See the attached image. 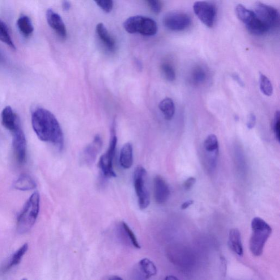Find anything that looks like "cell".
<instances>
[{
	"label": "cell",
	"mask_w": 280,
	"mask_h": 280,
	"mask_svg": "<svg viewBox=\"0 0 280 280\" xmlns=\"http://www.w3.org/2000/svg\"><path fill=\"white\" fill-rule=\"evenodd\" d=\"M103 146V141L99 135H97L93 142L85 148L82 154V160L87 164H91L94 162L97 154Z\"/></svg>",
	"instance_id": "obj_14"
},
{
	"label": "cell",
	"mask_w": 280,
	"mask_h": 280,
	"mask_svg": "<svg viewBox=\"0 0 280 280\" xmlns=\"http://www.w3.org/2000/svg\"><path fill=\"white\" fill-rule=\"evenodd\" d=\"M165 279H166V280H176L178 279L175 277H173V276H168V277H167L166 278H165Z\"/></svg>",
	"instance_id": "obj_38"
},
{
	"label": "cell",
	"mask_w": 280,
	"mask_h": 280,
	"mask_svg": "<svg viewBox=\"0 0 280 280\" xmlns=\"http://www.w3.org/2000/svg\"><path fill=\"white\" fill-rule=\"evenodd\" d=\"M229 245L233 251L237 255L243 256L244 251L240 232L237 229H232L231 230L229 235Z\"/></svg>",
	"instance_id": "obj_19"
},
{
	"label": "cell",
	"mask_w": 280,
	"mask_h": 280,
	"mask_svg": "<svg viewBox=\"0 0 280 280\" xmlns=\"http://www.w3.org/2000/svg\"><path fill=\"white\" fill-rule=\"evenodd\" d=\"M164 27L172 31H181L187 29L191 24L190 17L184 12H171L164 16Z\"/></svg>",
	"instance_id": "obj_8"
},
{
	"label": "cell",
	"mask_w": 280,
	"mask_h": 280,
	"mask_svg": "<svg viewBox=\"0 0 280 280\" xmlns=\"http://www.w3.org/2000/svg\"><path fill=\"white\" fill-rule=\"evenodd\" d=\"M196 179L194 177H189L187 180L184 184V188L186 190H189L196 183Z\"/></svg>",
	"instance_id": "obj_34"
},
{
	"label": "cell",
	"mask_w": 280,
	"mask_h": 280,
	"mask_svg": "<svg viewBox=\"0 0 280 280\" xmlns=\"http://www.w3.org/2000/svg\"><path fill=\"white\" fill-rule=\"evenodd\" d=\"M117 143L115 128L113 125L111 129V137L110 139L109 149L100 157L99 167L104 175L107 177H115L116 174L113 168V160L115 155Z\"/></svg>",
	"instance_id": "obj_7"
},
{
	"label": "cell",
	"mask_w": 280,
	"mask_h": 280,
	"mask_svg": "<svg viewBox=\"0 0 280 280\" xmlns=\"http://www.w3.org/2000/svg\"><path fill=\"white\" fill-rule=\"evenodd\" d=\"M146 1L151 10L155 14H158L162 10V5L160 0H146Z\"/></svg>",
	"instance_id": "obj_32"
},
{
	"label": "cell",
	"mask_w": 280,
	"mask_h": 280,
	"mask_svg": "<svg viewBox=\"0 0 280 280\" xmlns=\"http://www.w3.org/2000/svg\"><path fill=\"white\" fill-rule=\"evenodd\" d=\"M28 249V244H25L22 247L17 250L11 257L9 264H8L6 266V270H9L13 268V267L18 265L21 261H22V258L25 255V253L27 252Z\"/></svg>",
	"instance_id": "obj_26"
},
{
	"label": "cell",
	"mask_w": 280,
	"mask_h": 280,
	"mask_svg": "<svg viewBox=\"0 0 280 280\" xmlns=\"http://www.w3.org/2000/svg\"><path fill=\"white\" fill-rule=\"evenodd\" d=\"M97 35L98 36L101 43L109 52H115L116 49V43L115 40L110 35L108 30L103 23L97 25L96 28Z\"/></svg>",
	"instance_id": "obj_15"
},
{
	"label": "cell",
	"mask_w": 280,
	"mask_h": 280,
	"mask_svg": "<svg viewBox=\"0 0 280 280\" xmlns=\"http://www.w3.org/2000/svg\"><path fill=\"white\" fill-rule=\"evenodd\" d=\"M13 147L17 162L23 165L27 160V141L20 125L13 131Z\"/></svg>",
	"instance_id": "obj_11"
},
{
	"label": "cell",
	"mask_w": 280,
	"mask_h": 280,
	"mask_svg": "<svg viewBox=\"0 0 280 280\" xmlns=\"http://www.w3.org/2000/svg\"><path fill=\"white\" fill-rule=\"evenodd\" d=\"M280 114L279 111L275 112L274 123L273 130L276 139L278 142L280 141Z\"/></svg>",
	"instance_id": "obj_31"
},
{
	"label": "cell",
	"mask_w": 280,
	"mask_h": 280,
	"mask_svg": "<svg viewBox=\"0 0 280 280\" xmlns=\"http://www.w3.org/2000/svg\"><path fill=\"white\" fill-rule=\"evenodd\" d=\"M194 203L193 201H188L186 202H185L182 203L181 205V209L182 210H186L187 209L189 206L193 205Z\"/></svg>",
	"instance_id": "obj_36"
},
{
	"label": "cell",
	"mask_w": 280,
	"mask_h": 280,
	"mask_svg": "<svg viewBox=\"0 0 280 280\" xmlns=\"http://www.w3.org/2000/svg\"><path fill=\"white\" fill-rule=\"evenodd\" d=\"M146 169L141 166L136 168L134 172V185L141 210L146 209L150 203V195L146 186Z\"/></svg>",
	"instance_id": "obj_6"
},
{
	"label": "cell",
	"mask_w": 280,
	"mask_h": 280,
	"mask_svg": "<svg viewBox=\"0 0 280 280\" xmlns=\"http://www.w3.org/2000/svg\"><path fill=\"white\" fill-rule=\"evenodd\" d=\"M193 10L195 14L203 24L209 28L214 26L217 11L213 4L198 1L194 4Z\"/></svg>",
	"instance_id": "obj_10"
},
{
	"label": "cell",
	"mask_w": 280,
	"mask_h": 280,
	"mask_svg": "<svg viewBox=\"0 0 280 280\" xmlns=\"http://www.w3.org/2000/svg\"><path fill=\"white\" fill-rule=\"evenodd\" d=\"M46 19L50 27L56 33L61 39L64 40L67 37V31L62 17L52 9L46 12Z\"/></svg>",
	"instance_id": "obj_12"
},
{
	"label": "cell",
	"mask_w": 280,
	"mask_h": 280,
	"mask_svg": "<svg viewBox=\"0 0 280 280\" xmlns=\"http://www.w3.org/2000/svg\"><path fill=\"white\" fill-rule=\"evenodd\" d=\"M120 163L122 168L128 169L133 164V146L129 142L123 146L120 157Z\"/></svg>",
	"instance_id": "obj_20"
},
{
	"label": "cell",
	"mask_w": 280,
	"mask_h": 280,
	"mask_svg": "<svg viewBox=\"0 0 280 280\" xmlns=\"http://www.w3.org/2000/svg\"><path fill=\"white\" fill-rule=\"evenodd\" d=\"M237 18L245 25L248 31L254 35L260 36L269 31L265 25L258 19L254 12L242 5L235 8Z\"/></svg>",
	"instance_id": "obj_5"
},
{
	"label": "cell",
	"mask_w": 280,
	"mask_h": 280,
	"mask_svg": "<svg viewBox=\"0 0 280 280\" xmlns=\"http://www.w3.org/2000/svg\"><path fill=\"white\" fill-rule=\"evenodd\" d=\"M260 89L262 93L268 96L272 95L273 87L272 83L269 79L264 74L260 75Z\"/></svg>",
	"instance_id": "obj_28"
},
{
	"label": "cell",
	"mask_w": 280,
	"mask_h": 280,
	"mask_svg": "<svg viewBox=\"0 0 280 280\" xmlns=\"http://www.w3.org/2000/svg\"><path fill=\"white\" fill-rule=\"evenodd\" d=\"M161 71L165 79L170 82H172L176 79L175 71L173 67L168 63H164L161 66Z\"/></svg>",
	"instance_id": "obj_29"
},
{
	"label": "cell",
	"mask_w": 280,
	"mask_h": 280,
	"mask_svg": "<svg viewBox=\"0 0 280 280\" xmlns=\"http://www.w3.org/2000/svg\"><path fill=\"white\" fill-rule=\"evenodd\" d=\"M32 128L41 141L53 144L62 150L63 136L61 126L52 113L43 108H38L32 113Z\"/></svg>",
	"instance_id": "obj_1"
},
{
	"label": "cell",
	"mask_w": 280,
	"mask_h": 280,
	"mask_svg": "<svg viewBox=\"0 0 280 280\" xmlns=\"http://www.w3.org/2000/svg\"><path fill=\"white\" fill-rule=\"evenodd\" d=\"M126 32L139 33L145 36H152L158 31V26L155 21L148 17L135 16L129 17L124 24Z\"/></svg>",
	"instance_id": "obj_4"
},
{
	"label": "cell",
	"mask_w": 280,
	"mask_h": 280,
	"mask_svg": "<svg viewBox=\"0 0 280 280\" xmlns=\"http://www.w3.org/2000/svg\"><path fill=\"white\" fill-rule=\"evenodd\" d=\"M207 78V72L204 68L198 66L195 67L191 74V81L195 85L204 83Z\"/></svg>",
	"instance_id": "obj_24"
},
{
	"label": "cell",
	"mask_w": 280,
	"mask_h": 280,
	"mask_svg": "<svg viewBox=\"0 0 280 280\" xmlns=\"http://www.w3.org/2000/svg\"><path fill=\"white\" fill-rule=\"evenodd\" d=\"M159 108L167 120H171L175 112V105L171 98L167 97L160 102Z\"/></svg>",
	"instance_id": "obj_23"
},
{
	"label": "cell",
	"mask_w": 280,
	"mask_h": 280,
	"mask_svg": "<svg viewBox=\"0 0 280 280\" xmlns=\"http://www.w3.org/2000/svg\"><path fill=\"white\" fill-rule=\"evenodd\" d=\"M252 235L249 240V249L255 256L262 255L267 240L272 229L264 220L260 218H254L251 223Z\"/></svg>",
	"instance_id": "obj_2"
},
{
	"label": "cell",
	"mask_w": 280,
	"mask_h": 280,
	"mask_svg": "<svg viewBox=\"0 0 280 280\" xmlns=\"http://www.w3.org/2000/svg\"><path fill=\"white\" fill-rule=\"evenodd\" d=\"M0 41L9 46L12 49L16 50V46L10 35L9 30L5 22L0 19Z\"/></svg>",
	"instance_id": "obj_25"
},
{
	"label": "cell",
	"mask_w": 280,
	"mask_h": 280,
	"mask_svg": "<svg viewBox=\"0 0 280 280\" xmlns=\"http://www.w3.org/2000/svg\"><path fill=\"white\" fill-rule=\"evenodd\" d=\"M203 147L207 152H218V141L217 137L214 134L208 136L203 143Z\"/></svg>",
	"instance_id": "obj_27"
},
{
	"label": "cell",
	"mask_w": 280,
	"mask_h": 280,
	"mask_svg": "<svg viewBox=\"0 0 280 280\" xmlns=\"http://www.w3.org/2000/svg\"><path fill=\"white\" fill-rule=\"evenodd\" d=\"M259 19L269 29H273L278 26L279 23V13L274 7L261 2H257L254 8Z\"/></svg>",
	"instance_id": "obj_9"
},
{
	"label": "cell",
	"mask_w": 280,
	"mask_h": 280,
	"mask_svg": "<svg viewBox=\"0 0 280 280\" xmlns=\"http://www.w3.org/2000/svg\"><path fill=\"white\" fill-rule=\"evenodd\" d=\"M14 187L19 190H31L36 187V183L31 176L23 174L15 181Z\"/></svg>",
	"instance_id": "obj_21"
},
{
	"label": "cell",
	"mask_w": 280,
	"mask_h": 280,
	"mask_svg": "<svg viewBox=\"0 0 280 280\" xmlns=\"http://www.w3.org/2000/svg\"><path fill=\"white\" fill-rule=\"evenodd\" d=\"M71 3L69 0H62V9L65 11H69L71 8Z\"/></svg>",
	"instance_id": "obj_35"
},
{
	"label": "cell",
	"mask_w": 280,
	"mask_h": 280,
	"mask_svg": "<svg viewBox=\"0 0 280 280\" xmlns=\"http://www.w3.org/2000/svg\"><path fill=\"white\" fill-rule=\"evenodd\" d=\"M17 26L22 35L28 37L32 35L34 28L31 18L27 16H22L17 20Z\"/></svg>",
	"instance_id": "obj_22"
},
{
	"label": "cell",
	"mask_w": 280,
	"mask_h": 280,
	"mask_svg": "<svg viewBox=\"0 0 280 280\" xmlns=\"http://www.w3.org/2000/svg\"><path fill=\"white\" fill-rule=\"evenodd\" d=\"M139 274L143 279H149L157 273L156 266L149 259L144 258L138 264Z\"/></svg>",
	"instance_id": "obj_18"
},
{
	"label": "cell",
	"mask_w": 280,
	"mask_h": 280,
	"mask_svg": "<svg viewBox=\"0 0 280 280\" xmlns=\"http://www.w3.org/2000/svg\"><path fill=\"white\" fill-rule=\"evenodd\" d=\"M1 118L3 126L12 132L20 125L18 117L9 106L3 109Z\"/></svg>",
	"instance_id": "obj_16"
},
{
	"label": "cell",
	"mask_w": 280,
	"mask_h": 280,
	"mask_svg": "<svg viewBox=\"0 0 280 280\" xmlns=\"http://www.w3.org/2000/svg\"><path fill=\"white\" fill-rule=\"evenodd\" d=\"M118 232L121 239L124 242L125 244L133 246L136 249L141 248L137 237L126 223L123 222L121 223L120 227H119Z\"/></svg>",
	"instance_id": "obj_17"
},
{
	"label": "cell",
	"mask_w": 280,
	"mask_h": 280,
	"mask_svg": "<svg viewBox=\"0 0 280 280\" xmlns=\"http://www.w3.org/2000/svg\"><path fill=\"white\" fill-rule=\"evenodd\" d=\"M171 194L169 186L163 178L156 176L154 179V197L158 204L167 202Z\"/></svg>",
	"instance_id": "obj_13"
},
{
	"label": "cell",
	"mask_w": 280,
	"mask_h": 280,
	"mask_svg": "<svg viewBox=\"0 0 280 280\" xmlns=\"http://www.w3.org/2000/svg\"><path fill=\"white\" fill-rule=\"evenodd\" d=\"M40 197L37 192L29 198L17 222V231L20 234L28 232L35 224L40 212Z\"/></svg>",
	"instance_id": "obj_3"
},
{
	"label": "cell",
	"mask_w": 280,
	"mask_h": 280,
	"mask_svg": "<svg viewBox=\"0 0 280 280\" xmlns=\"http://www.w3.org/2000/svg\"><path fill=\"white\" fill-rule=\"evenodd\" d=\"M97 5L106 13L112 11L113 8V0H94Z\"/></svg>",
	"instance_id": "obj_30"
},
{
	"label": "cell",
	"mask_w": 280,
	"mask_h": 280,
	"mask_svg": "<svg viewBox=\"0 0 280 280\" xmlns=\"http://www.w3.org/2000/svg\"><path fill=\"white\" fill-rule=\"evenodd\" d=\"M233 78L236 81L237 83H239L240 86H244V83L240 78L239 76L237 74H234L233 75Z\"/></svg>",
	"instance_id": "obj_37"
},
{
	"label": "cell",
	"mask_w": 280,
	"mask_h": 280,
	"mask_svg": "<svg viewBox=\"0 0 280 280\" xmlns=\"http://www.w3.org/2000/svg\"><path fill=\"white\" fill-rule=\"evenodd\" d=\"M109 280H121L122 278H119L118 277H111V278H109Z\"/></svg>",
	"instance_id": "obj_39"
},
{
	"label": "cell",
	"mask_w": 280,
	"mask_h": 280,
	"mask_svg": "<svg viewBox=\"0 0 280 280\" xmlns=\"http://www.w3.org/2000/svg\"><path fill=\"white\" fill-rule=\"evenodd\" d=\"M256 124V117L255 114L253 113H251L249 114L248 123H247V126L248 129H251L254 128V126H255Z\"/></svg>",
	"instance_id": "obj_33"
}]
</instances>
